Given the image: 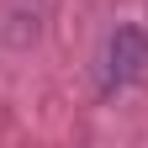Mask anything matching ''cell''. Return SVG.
<instances>
[{"mask_svg":"<svg viewBox=\"0 0 148 148\" xmlns=\"http://www.w3.org/2000/svg\"><path fill=\"white\" fill-rule=\"evenodd\" d=\"M143 69H148V32L132 27V21H122L106 37V48H101V90L116 95V90L143 79Z\"/></svg>","mask_w":148,"mask_h":148,"instance_id":"1","label":"cell"}]
</instances>
